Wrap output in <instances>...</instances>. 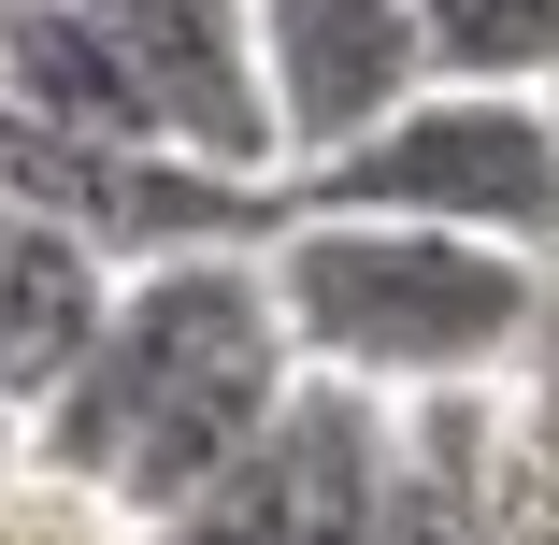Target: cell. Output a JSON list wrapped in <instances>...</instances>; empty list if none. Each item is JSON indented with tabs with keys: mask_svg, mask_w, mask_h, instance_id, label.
<instances>
[{
	"mask_svg": "<svg viewBox=\"0 0 559 545\" xmlns=\"http://www.w3.org/2000/svg\"><path fill=\"white\" fill-rule=\"evenodd\" d=\"M287 402H301V345L273 316V259H173V273H130L116 331L58 388V416L29 430V460L100 488V502H130L158 531L230 460H259Z\"/></svg>",
	"mask_w": 559,
	"mask_h": 545,
	"instance_id": "1",
	"label": "cell"
},
{
	"mask_svg": "<svg viewBox=\"0 0 559 545\" xmlns=\"http://www.w3.org/2000/svg\"><path fill=\"white\" fill-rule=\"evenodd\" d=\"M15 15H29V0H0V29H15Z\"/></svg>",
	"mask_w": 559,
	"mask_h": 545,
	"instance_id": "11",
	"label": "cell"
},
{
	"mask_svg": "<svg viewBox=\"0 0 559 545\" xmlns=\"http://www.w3.org/2000/svg\"><path fill=\"white\" fill-rule=\"evenodd\" d=\"M516 388L559 416V287H545V316H531V359H516Z\"/></svg>",
	"mask_w": 559,
	"mask_h": 545,
	"instance_id": "9",
	"label": "cell"
},
{
	"mask_svg": "<svg viewBox=\"0 0 559 545\" xmlns=\"http://www.w3.org/2000/svg\"><path fill=\"white\" fill-rule=\"evenodd\" d=\"M0 545H144V517L130 502H100V488H72V474H15L0 488Z\"/></svg>",
	"mask_w": 559,
	"mask_h": 545,
	"instance_id": "8",
	"label": "cell"
},
{
	"mask_svg": "<svg viewBox=\"0 0 559 545\" xmlns=\"http://www.w3.org/2000/svg\"><path fill=\"white\" fill-rule=\"evenodd\" d=\"M416 44H430V86L545 100L559 86V0H416Z\"/></svg>",
	"mask_w": 559,
	"mask_h": 545,
	"instance_id": "7",
	"label": "cell"
},
{
	"mask_svg": "<svg viewBox=\"0 0 559 545\" xmlns=\"http://www.w3.org/2000/svg\"><path fill=\"white\" fill-rule=\"evenodd\" d=\"M301 215H402V230H460L502 259L559 273V116L502 86H430L416 116H388L359 158H330L287 187Z\"/></svg>",
	"mask_w": 559,
	"mask_h": 545,
	"instance_id": "3",
	"label": "cell"
},
{
	"mask_svg": "<svg viewBox=\"0 0 559 545\" xmlns=\"http://www.w3.org/2000/svg\"><path fill=\"white\" fill-rule=\"evenodd\" d=\"M545 259L460 245V230H402V215H301L273 230V316L301 374L330 388H373V402H460L502 388L531 359V316H545Z\"/></svg>",
	"mask_w": 559,
	"mask_h": 545,
	"instance_id": "2",
	"label": "cell"
},
{
	"mask_svg": "<svg viewBox=\"0 0 559 545\" xmlns=\"http://www.w3.org/2000/svg\"><path fill=\"white\" fill-rule=\"evenodd\" d=\"M15 474H29V402L0 388V488H15Z\"/></svg>",
	"mask_w": 559,
	"mask_h": 545,
	"instance_id": "10",
	"label": "cell"
},
{
	"mask_svg": "<svg viewBox=\"0 0 559 545\" xmlns=\"http://www.w3.org/2000/svg\"><path fill=\"white\" fill-rule=\"evenodd\" d=\"M72 15L116 44V72L144 86V116H158L173 158L245 173V187H287L273 86H259V0H72Z\"/></svg>",
	"mask_w": 559,
	"mask_h": 545,
	"instance_id": "4",
	"label": "cell"
},
{
	"mask_svg": "<svg viewBox=\"0 0 559 545\" xmlns=\"http://www.w3.org/2000/svg\"><path fill=\"white\" fill-rule=\"evenodd\" d=\"M545 116H559V86H545Z\"/></svg>",
	"mask_w": 559,
	"mask_h": 545,
	"instance_id": "12",
	"label": "cell"
},
{
	"mask_svg": "<svg viewBox=\"0 0 559 545\" xmlns=\"http://www.w3.org/2000/svg\"><path fill=\"white\" fill-rule=\"evenodd\" d=\"M259 86H273V144L287 187L359 158L388 116L430 100V44H416V0H259Z\"/></svg>",
	"mask_w": 559,
	"mask_h": 545,
	"instance_id": "5",
	"label": "cell"
},
{
	"mask_svg": "<svg viewBox=\"0 0 559 545\" xmlns=\"http://www.w3.org/2000/svg\"><path fill=\"white\" fill-rule=\"evenodd\" d=\"M116 301H130V273L100 259V245H72V230H44V215H15V245H0V388L29 402V430H44L58 388L100 359Z\"/></svg>",
	"mask_w": 559,
	"mask_h": 545,
	"instance_id": "6",
	"label": "cell"
}]
</instances>
